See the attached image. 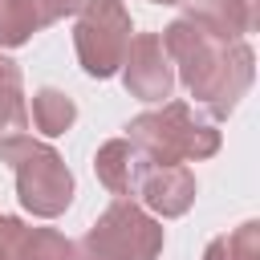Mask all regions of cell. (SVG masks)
Masks as SVG:
<instances>
[{"instance_id": "1", "label": "cell", "mask_w": 260, "mask_h": 260, "mask_svg": "<svg viewBox=\"0 0 260 260\" xmlns=\"http://www.w3.org/2000/svg\"><path fill=\"white\" fill-rule=\"evenodd\" d=\"M162 49H167L179 81L187 85V93L199 106H207L215 118H228L252 85L256 57H252L248 41H215L211 32H203L199 24L179 16L162 28Z\"/></svg>"}, {"instance_id": "2", "label": "cell", "mask_w": 260, "mask_h": 260, "mask_svg": "<svg viewBox=\"0 0 260 260\" xmlns=\"http://www.w3.org/2000/svg\"><path fill=\"white\" fill-rule=\"evenodd\" d=\"M0 162L16 171V199L37 219H57L73 203V171L53 146L28 138L24 130L0 134Z\"/></svg>"}, {"instance_id": "3", "label": "cell", "mask_w": 260, "mask_h": 260, "mask_svg": "<svg viewBox=\"0 0 260 260\" xmlns=\"http://www.w3.org/2000/svg\"><path fill=\"white\" fill-rule=\"evenodd\" d=\"M126 138L150 158V162H199L219 150V130L211 122H199L187 102L167 98L158 110H146L130 118Z\"/></svg>"}, {"instance_id": "4", "label": "cell", "mask_w": 260, "mask_h": 260, "mask_svg": "<svg viewBox=\"0 0 260 260\" xmlns=\"http://www.w3.org/2000/svg\"><path fill=\"white\" fill-rule=\"evenodd\" d=\"M162 244L167 232L146 207L134 199H114L73 244V260H158Z\"/></svg>"}, {"instance_id": "5", "label": "cell", "mask_w": 260, "mask_h": 260, "mask_svg": "<svg viewBox=\"0 0 260 260\" xmlns=\"http://www.w3.org/2000/svg\"><path fill=\"white\" fill-rule=\"evenodd\" d=\"M130 37H134V24L122 0H89L73 24V49H77L81 69L102 81L114 77L122 69Z\"/></svg>"}, {"instance_id": "6", "label": "cell", "mask_w": 260, "mask_h": 260, "mask_svg": "<svg viewBox=\"0 0 260 260\" xmlns=\"http://www.w3.org/2000/svg\"><path fill=\"white\" fill-rule=\"evenodd\" d=\"M118 73L126 81V93L138 102H167L175 89V65H171L158 32H134Z\"/></svg>"}, {"instance_id": "7", "label": "cell", "mask_w": 260, "mask_h": 260, "mask_svg": "<svg viewBox=\"0 0 260 260\" xmlns=\"http://www.w3.org/2000/svg\"><path fill=\"white\" fill-rule=\"evenodd\" d=\"M138 199L146 211H154L162 219H179L195 203V175L183 162H150L138 183Z\"/></svg>"}, {"instance_id": "8", "label": "cell", "mask_w": 260, "mask_h": 260, "mask_svg": "<svg viewBox=\"0 0 260 260\" xmlns=\"http://www.w3.org/2000/svg\"><path fill=\"white\" fill-rule=\"evenodd\" d=\"M89 0H0V49H20L45 24L77 16Z\"/></svg>"}, {"instance_id": "9", "label": "cell", "mask_w": 260, "mask_h": 260, "mask_svg": "<svg viewBox=\"0 0 260 260\" xmlns=\"http://www.w3.org/2000/svg\"><path fill=\"white\" fill-rule=\"evenodd\" d=\"M183 16L215 41H244L260 24V0H183Z\"/></svg>"}, {"instance_id": "10", "label": "cell", "mask_w": 260, "mask_h": 260, "mask_svg": "<svg viewBox=\"0 0 260 260\" xmlns=\"http://www.w3.org/2000/svg\"><path fill=\"white\" fill-rule=\"evenodd\" d=\"M146 167H150V158H146L130 138H110V142H102L98 154H93V175H98V183H102L110 195H118V199L138 195V183H142Z\"/></svg>"}, {"instance_id": "11", "label": "cell", "mask_w": 260, "mask_h": 260, "mask_svg": "<svg viewBox=\"0 0 260 260\" xmlns=\"http://www.w3.org/2000/svg\"><path fill=\"white\" fill-rule=\"evenodd\" d=\"M24 126H28L24 77H20V65L0 53V134H20Z\"/></svg>"}, {"instance_id": "12", "label": "cell", "mask_w": 260, "mask_h": 260, "mask_svg": "<svg viewBox=\"0 0 260 260\" xmlns=\"http://www.w3.org/2000/svg\"><path fill=\"white\" fill-rule=\"evenodd\" d=\"M32 126L45 134V138H57V134H65L69 126H73V118H77V106H73V98L69 93H61V89H53V85H45V89H37L32 93Z\"/></svg>"}, {"instance_id": "13", "label": "cell", "mask_w": 260, "mask_h": 260, "mask_svg": "<svg viewBox=\"0 0 260 260\" xmlns=\"http://www.w3.org/2000/svg\"><path fill=\"white\" fill-rule=\"evenodd\" d=\"M203 260H260V223L248 219L228 236H215L203 248Z\"/></svg>"}, {"instance_id": "14", "label": "cell", "mask_w": 260, "mask_h": 260, "mask_svg": "<svg viewBox=\"0 0 260 260\" xmlns=\"http://www.w3.org/2000/svg\"><path fill=\"white\" fill-rule=\"evenodd\" d=\"M20 260H73V240L57 228H28Z\"/></svg>"}, {"instance_id": "15", "label": "cell", "mask_w": 260, "mask_h": 260, "mask_svg": "<svg viewBox=\"0 0 260 260\" xmlns=\"http://www.w3.org/2000/svg\"><path fill=\"white\" fill-rule=\"evenodd\" d=\"M24 236H28L24 219L0 215V260H20L24 256Z\"/></svg>"}, {"instance_id": "16", "label": "cell", "mask_w": 260, "mask_h": 260, "mask_svg": "<svg viewBox=\"0 0 260 260\" xmlns=\"http://www.w3.org/2000/svg\"><path fill=\"white\" fill-rule=\"evenodd\" d=\"M154 4H183V0H154Z\"/></svg>"}]
</instances>
